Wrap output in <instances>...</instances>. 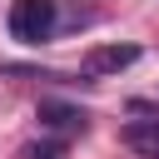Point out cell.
Wrapping results in <instances>:
<instances>
[{
  "mask_svg": "<svg viewBox=\"0 0 159 159\" xmlns=\"http://www.w3.org/2000/svg\"><path fill=\"white\" fill-rule=\"evenodd\" d=\"M40 124L55 129V134H84L89 129V114L80 104H65V99H40Z\"/></svg>",
  "mask_w": 159,
  "mask_h": 159,
  "instance_id": "3957f363",
  "label": "cell"
},
{
  "mask_svg": "<svg viewBox=\"0 0 159 159\" xmlns=\"http://www.w3.org/2000/svg\"><path fill=\"white\" fill-rule=\"evenodd\" d=\"M124 144L139 159H159V114H139L124 124Z\"/></svg>",
  "mask_w": 159,
  "mask_h": 159,
  "instance_id": "277c9868",
  "label": "cell"
},
{
  "mask_svg": "<svg viewBox=\"0 0 159 159\" xmlns=\"http://www.w3.org/2000/svg\"><path fill=\"white\" fill-rule=\"evenodd\" d=\"M134 60H139V45H99V50L84 55V75H89V80H99V75H119V70H129Z\"/></svg>",
  "mask_w": 159,
  "mask_h": 159,
  "instance_id": "7a4b0ae2",
  "label": "cell"
},
{
  "mask_svg": "<svg viewBox=\"0 0 159 159\" xmlns=\"http://www.w3.org/2000/svg\"><path fill=\"white\" fill-rule=\"evenodd\" d=\"M55 20H60L55 0H10L5 30H10V40H20V45H45V40L55 35Z\"/></svg>",
  "mask_w": 159,
  "mask_h": 159,
  "instance_id": "6da1fadb",
  "label": "cell"
}]
</instances>
